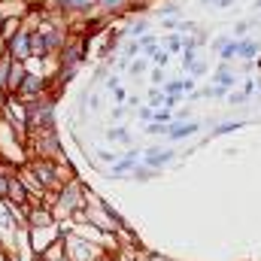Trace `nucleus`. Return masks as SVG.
Here are the masks:
<instances>
[{
	"mask_svg": "<svg viewBox=\"0 0 261 261\" xmlns=\"http://www.w3.org/2000/svg\"><path fill=\"white\" fill-rule=\"evenodd\" d=\"M122 158L130 161V164H140V161H143V152H140V149H128V152H122Z\"/></svg>",
	"mask_w": 261,
	"mask_h": 261,
	"instance_id": "473e14b6",
	"label": "nucleus"
},
{
	"mask_svg": "<svg viewBox=\"0 0 261 261\" xmlns=\"http://www.w3.org/2000/svg\"><path fill=\"white\" fill-rule=\"evenodd\" d=\"M9 70H12V58L6 55V49L0 52V88L6 91V85H9Z\"/></svg>",
	"mask_w": 261,
	"mask_h": 261,
	"instance_id": "aec40b11",
	"label": "nucleus"
},
{
	"mask_svg": "<svg viewBox=\"0 0 261 261\" xmlns=\"http://www.w3.org/2000/svg\"><path fill=\"white\" fill-rule=\"evenodd\" d=\"M40 258L43 261H67V252H64V240L58 237L55 243H49L43 252H40Z\"/></svg>",
	"mask_w": 261,
	"mask_h": 261,
	"instance_id": "a211bd4d",
	"label": "nucleus"
},
{
	"mask_svg": "<svg viewBox=\"0 0 261 261\" xmlns=\"http://www.w3.org/2000/svg\"><path fill=\"white\" fill-rule=\"evenodd\" d=\"M46 9L64 18H88L94 15V0H46Z\"/></svg>",
	"mask_w": 261,
	"mask_h": 261,
	"instance_id": "0eeeda50",
	"label": "nucleus"
},
{
	"mask_svg": "<svg viewBox=\"0 0 261 261\" xmlns=\"http://www.w3.org/2000/svg\"><path fill=\"white\" fill-rule=\"evenodd\" d=\"M164 49H167L170 55H179V52H182V34H167V37H164Z\"/></svg>",
	"mask_w": 261,
	"mask_h": 261,
	"instance_id": "5701e85b",
	"label": "nucleus"
},
{
	"mask_svg": "<svg viewBox=\"0 0 261 261\" xmlns=\"http://www.w3.org/2000/svg\"><path fill=\"white\" fill-rule=\"evenodd\" d=\"M137 119H140L143 125H149V122L155 119V110H152L149 103H146V107H137Z\"/></svg>",
	"mask_w": 261,
	"mask_h": 261,
	"instance_id": "c85d7f7f",
	"label": "nucleus"
},
{
	"mask_svg": "<svg viewBox=\"0 0 261 261\" xmlns=\"http://www.w3.org/2000/svg\"><path fill=\"white\" fill-rule=\"evenodd\" d=\"M130 0H94V15H103V18H110V15H122L125 9H128Z\"/></svg>",
	"mask_w": 261,
	"mask_h": 261,
	"instance_id": "ddd939ff",
	"label": "nucleus"
},
{
	"mask_svg": "<svg viewBox=\"0 0 261 261\" xmlns=\"http://www.w3.org/2000/svg\"><path fill=\"white\" fill-rule=\"evenodd\" d=\"M103 137L110 143H119V146H130L134 143V137H130V130L125 125H110V130H103Z\"/></svg>",
	"mask_w": 261,
	"mask_h": 261,
	"instance_id": "dca6fc26",
	"label": "nucleus"
},
{
	"mask_svg": "<svg viewBox=\"0 0 261 261\" xmlns=\"http://www.w3.org/2000/svg\"><path fill=\"white\" fill-rule=\"evenodd\" d=\"M43 94H49V76L40 73V70H31V64H28V76H24V82L18 85L15 97H18L21 103H31V100H37V97H43Z\"/></svg>",
	"mask_w": 261,
	"mask_h": 261,
	"instance_id": "39448f33",
	"label": "nucleus"
},
{
	"mask_svg": "<svg viewBox=\"0 0 261 261\" xmlns=\"http://www.w3.org/2000/svg\"><path fill=\"white\" fill-rule=\"evenodd\" d=\"M3 100H6V91L0 88V110H3Z\"/></svg>",
	"mask_w": 261,
	"mask_h": 261,
	"instance_id": "58836bf2",
	"label": "nucleus"
},
{
	"mask_svg": "<svg viewBox=\"0 0 261 261\" xmlns=\"http://www.w3.org/2000/svg\"><path fill=\"white\" fill-rule=\"evenodd\" d=\"M140 55V37H128V43L122 46V58H134Z\"/></svg>",
	"mask_w": 261,
	"mask_h": 261,
	"instance_id": "393cba45",
	"label": "nucleus"
},
{
	"mask_svg": "<svg viewBox=\"0 0 261 261\" xmlns=\"http://www.w3.org/2000/svg\"><path fill=\"white\" fill-rule=\"evenodd\" d=\"M31 61H37V64L52 61L49 46H46V34H43V21L37 28H31Z\"/></svg>",
	"mask_w": 261,
	"mask_h": 261,
	"instance_id": "9d476101",
	"label": "nucleus"
},
{
	"mask_svg": "<svg viewBox=\"0 0 261 261\" xmlns=\"http://www.w3.org/2000/svg\"><path fill=\"white\" fill-rule=\"evenodd\" d=\"M61 240H64L67 261H97L107 252L97 240H88L82 225H61Z\"/></svg>",
	"mask_w": 261,
	"mask_h": 261,
	"instance_id": "f03ea898",
	"label": "nucleus"
},
{
	"mask_svg": "<svg viewBox=\"0 0 261 261\" xmlns=\"http://www.w3.org/2000/svg\"><path fill=\"white\" fill-rule=\"evenodd\" d=\"M128 73H130V76H143V73H149V61H143V58H137V61H130Z\"/></svg>",
	"mask_w": 261,
	"mask_h": 261,
	"instance_id": "bb28decb",
	"label": "nucleus"
},
{
	"mask_svg": "<svg viewBox=\"0 0 261 261\" xmlns=\"http://www.w3.org/2000/svg\"><path fill=\"white\" fill-rule=\"evenodd\" d=\"M113 97H116V103H125V100H128V91H125L122 85H116V88H113Z\"/></svg>",
	"mask_w": 261,
	"mask_h": 261,
	"instance_id": "e433bc0d",
	"label": "nucleus"
},
{
	"mask_svg": "<svg viewBox=\"0 0 261 261\" xmlns=\"http://www.w3.org/2000/svg\"><path fill=\"white\" fill-rule=\"evenodd\" d=\"M6 203H12L15 210H24V206L31 203V195H28V189H24L18 170L9 173V182H6Z\"/></svg>",
	"mask_w": 261,
	"mask_h": 261,
	"instance_id": "6e6552de",
	"label": "nucleus"
},
{
	"mask_svg": "<svg viewBox=\"0 0 261 261\" xmlns=\"http://www.w3.org/2000/svg\"><path fill=\"white\" fill-rule=\"evenodd\" d=\"M197 130H200V122H195V119H189V122H170L167 140L179 143V140H189V137H195Z\"/></svg>",
	"mask_w": 261,
	"mask_h": 261,
	"instance_id": "f8f14e48",
	"label": "nucleus"
},
{
	"mask_svg": "<svg viewBox=\"0 0 261 261\" xmlns=\"http://www.w3.org/2000/svg\"><path fill=\"white\" fill-rule=\"evenodd\" d=\"M94 155H97V161H100V164H110V167H113V164L122 158V155H116V152H107V149H100V152H94Z\"/></svg>",
	"mask_w": 261,
	"mask_h": 261,
	"instance_id": "c756f323",
	"label": "nucleus"
},
{
	"mask_svg": "<svg viewBox=\"0 0 261 261\" xmlns=\"http://www.w3.org/2000/svg\"><path fill=\"white\" fill-rule=\"evenodd\" d=\"M28 3H31V6H37V3H40V9H46V0H28Z\"/></svg>",
	"mask_w": 261,
	"mask_h": 261,
	"instance_id": "4c0bfd02",
	"label": "nucleus"
},
{
	"mask_svg": "<svg viewBox=\"0 0 261 261\" xmlns=\"http://www.w3.org/2000/svg\"><path fill=\"white\" fill-rule=\"evenodd\" d=\"M28 9H31L28 0H0V15L6 21H24Z\"/></svg>",
	"mask_w": 261,
	"mask_h": 261,
	"instance_id": "9b49d317",
	"label": "nucleus"
},
{
	"mask_svg": "<svg viewBox=\"0 0 261 261\" xmlns=\"http://www.w3.org/2000/svg\"><path fill=\"white\" fill-rule=\"evenodd\" d=\"M15 167H9V164H0V197H6V182H9V173H12Z\"/></svg>",
	"mask_w": 261,
	"mask_h": 261,
	"instance_id": "cd10ccee",
	"label": "nucleus"
},
{
	"mask_svg": "<svg viewBox=\"0 0 261 261\" xmlns=\"http://www.w3.org/2000/svg\"><path fill=\"white\" fill-rule=\"evenodd\" d=\"M176 161V149H161V146H149L143 152V164L152 167V170H164Z\"/></svg>",
	"mask_w": 261,
	"mask_h": 261,
	"instance_id": "1a4fd4ad",
	"label": "nucleus"
},
{
	"mask_svg": "<svg viewBox=\"0 0 261 261\" xmlns=\"http://www.w3.org/2000/svg\"><path fill=\"white\" fill-rule=\"evenodd\" d=\"M252 24H255V18H246V21H237V24H234V34H237V37H243V34H246V31H249Z\"/></svg>",
	"mask_w": 261,
	"mask_h": 261,
	"instance_id": "72a5a7b5",
	"label": "nucleus"
},
{
	"mask_svg": "<svg viewBox=\"0 0 261 261\" xmlns=\"http://www.w3.org/2000/svg\"><path fill=\"white\" fill-rule=\"evenodd\" d=\"M24 76H28V64H21V61H12V70H9V85H6V94H15V91H18V85L24 82Z\"/></svg>",
	"mask_w": 261,
	"mask_h": 261,
	"instance_id": "4468645a",
	"label": "nucleus"
},
{
	"mask_svg": "<svg viewBox=\"0 0 261 261\" xmlns=\"http://www.w3.org/2000/svg\"><path fill=\"white\" fill-rule=\"evenodd\" d=\"M258 52H261L258 40H240V43H237V58H243V61H255Z\"/></svg>",
	"mask_w": 261,
	"mask_h": 261,
	"instance_id": "f3484780",
	"label": "nucleus"
},
{
	"mask_svg": "<svg viewBox=\"0 0 261 261\" xmlns=\"http://www.w3.org/2000/svg\"><path fill=\"white\" fill-rule=\"evenodd\" d=\"M155 173H158V170H152V167H146V164L140 161V164H137V167L130 170V179H137V182H149V179H152Z\"/></svg>",
	"mask_w": 261,
	"mask_h": 261,
	"instance_id": "4be33fe9",
	"label": "nucleus"
},
{
	"mask_svg": "<svg viewBox=\"0 0 261 261\" xmlns=\"http://www.w3.org/2000/svg\"><path fill=\"white\" fill-rule=\"evenodd\" d=\"M246 122H222L219 128L213 130V137H222V134H231V130H240Z\"/></svg>",
	"mask_w": 261,
	"mask_h": 261,
	"instance_id": "a878e982",
	"label": "nucleus"
},
{
	"mask_svg": "<svg viewBox=\"0 0 261 261\" xmlns=\"http://www.w3.org/2000/svg\"><path fill=\"white\" fill-rule=\"evenodd\" d=\"M149 64H152V67H161V70H164V67L170 64V52H167L164 46H158V49L149 55Z\"/></svg>",
	"mask_w": 261,
	"mask_h": 261,
	"instance_id": "412c9836",
	"label": "nucleus"
},
{
	"mask_svg": "<svg viewBox=\"0 0 261 261\" xmlns=\"http://www.w3.org/2000/svg\"><path fill=\"white\" fill-rule=\"evenodd\" d=\"M149 82H152V85H158V88H161V85H164V82H167V79H164V70H161V67H152V70H149Z\"/></svg>",
	"mask_w": 261,
	"mask_h": 261,
	"instance_id": "7c9ffc66",
	"label": "nucleus"
},
{
	"mask_svg": "<svg viewBox=\"0 0 261 261\" xmlns=\"http://www.w3.org/2000/svg\"><path fill=\"white\" fill-rule=\"evenodd\" d=\"M125 116H128V107H125V103H116V107H113V116H110V119H113L116 125H122V122H125Z\"/></svg>",
	"mask_w": 261,
	"mask_h": 261,
	"instance_id": "2f4dec72",
	"label": "nucleus"
},
{
	"mask_svg": "<svg viewBox=\"0 0 261 261\" xmlns=\"http://www.w3.org/2000/svg\"><path fill=\"white\" fill-rule=\"evenodd\" d=\"M6 55L12 58V61H21V64H31V28H24V24H18L6 40Z\"/></svg>",
	"mask_w": 261,
	"mask_h": 261,
	"instance_id": "423d86ee",
	"label": "nucleus"
},
{
	"mask_svg": "<svg viewBox=\"0 0 261 261\" xmlns=\"http://www.w3.org/2000/svg\"><path fill=\"white\" fill-rule=\"evenodd\" d=\"M246 100H249L246 91H231V94H228V103H231V107H234V103H246Z\"/></svg>",
	"mask_w": 261,
	"mask_h": 261,
	"instance_id": "f704fd0d",
	"label": "nucleus"
},
{
	"mask_svg": "<svg viewBox=\"0 0 261 261\" xmlns=\"http://www.w3.org/2000/svg\"><path fill=\"white\" fill-rule=\"evenodd\" d=\"M28 110V134H43V130H58V100L52 94H43L31 103Z\"/></svg>",
	"mask_w": 261,
	"mask_h": 261,
	"instance_id": "7ed1b4c3",
	"label": "nucleus"
},
{
	"mask_svg": "<svg viewBox=\"0 0 261 261\" xmlns=\"http://www.w3.org/2000/svg\"><path fill=\"white\" fill-rule=\"evenodd\" d=\"M213 82H216V85H222V88L228 91V88H234V85H237V73L231 70V64H219L216 76H213Z\"/></svg>",
	"mask_w": 261,
	"mask_h": 261,
	"instance_id": "2eb2a0df",
	"label": "nucleus"
},
{
	"mask_svg": "<svg viewBox=\"0 0 261 261\" xmlns=\"http://www.w3.org/2000/svg\"><path fill=\"white\" fill-rule=\"evenodd\" d=\"M85 189H88V186H85L82 179H70V182H64L55 195L46 197V203L52 206L55 222H70L73 213L85 206Z\"/></svg>",
	"mask_w": 261,
	"mask_h": 261,
	"instance_id": "f257e3e1",
	"label": "nucleus"
},
{
	"mask_svg": "<svg viewBox=\"0 0 261 261\" xmlns=\"http://www.w3.org/2000/svg\"><path fill=\"white\" fill-rule=\"evenodd\" d=\"M85 58H88V40L82 34H70L67 43L61 46V52L55 55V67L58 70H76L79 73V67L85 64Z\"/></svg>",
	"mask_w": 261,
	"mask_h": 261,
	"instance_id": "20e7f679",
	"label": "nucleus"
},
{
	"mask_svg": "<svg viewBox=\"0 0 261 261\" xmlns=\"http://www.w3.org/2000/svg\"><path fill=\"white\" fill-rule=\"evenodd\" d=\"M146 103H149L152 110H161V107H164V91H161L158 85H152L149 94H146Z\"/></svg>",
	"mask_w": 261,
	"mask_h": 261,
	"instance_id": "b1692460",
	"label": "nucleus"
},
{
	"mask_svg": "<svg viewBox=\"0 0 261 261\" xmlns=\"http://www.w3.org/2000/svg\"><path fill=\"white\" fill-rule=\"evenodd\" d=\"M179 21H182L179 15H176V18H161V28H167V31H179Z\"/></svg>",
	"mask_w": 261,
	"mask_h": 261,
	"instance_id": "c9c22d12",
	"label": "nucleus"
},
{
	"mask_svg": "<svg viewBox=\"0 0 261 261\" xmlns=\"http://www.w3.org/2000/svg\"><path fill=\"white\" fill-rule=\"evenodd\" d=\"M237 43H240V40H231V37H228V40H225V43H222V46L216 49V52H219V61H222V64H231V61L237 58Z\"/></svg>",
	"mask_w": 261,
	"mask_h": 261,
	"instance_id": "6ab92c4d",
	"label": "nucleus"
},
{
	"mask_svg": "<svg viewBox=\"0 0 261 261\" xmlns=\"http://www.w3.org/2000/svg\"><path fill=\"white\" fill-rule=\"evenodd\" d=\"M3 24H6V18H3V15H0V34H3Z\"/></svg>",
	"mask_w": 261,
	"mask_h": 261,
	"instance_id": "ea45409f",
	"label": "nucleus"
}]
</instances>
